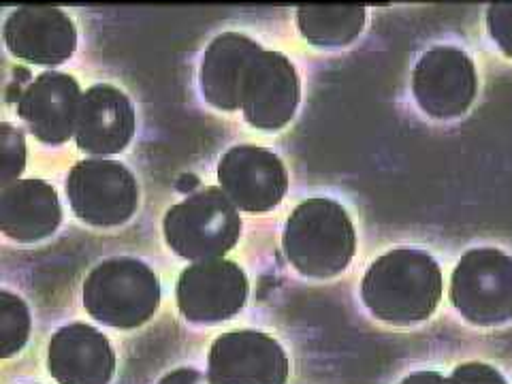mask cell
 I'll return each instance as SVG.
<instances>
[{
	"label": "cell",
	"mask_w": 512,
	"mask_h": 384,
	"mask_svg": "<svg viewBox=\"0 0 512 384\" xmlns=\"http://www.w3.org/2000/svg\"><path fill=\"white\" fill-rule=\"evenodd\" d=\"M361 297L367 310L391 325L419 323L434 314L440 303V267L423 250H391L365 271Z\"/></svg>",
	"instance_id": "1"
},
{
	"label": "cell",
	"mask_w": 512,
	"mask_h": 384,
	"mask_svg": "<svg viewBox=\"0 0 512 384\" xmlns=\"http://www.w3.org/2000/svg\"><path fill=\"white\" fill-rule=\"evenodd\" d=\"M282 244L299 274L325 280L348 267L357 237L340 203L316 197L295 207L286 222Z\"/></svg>",
	"instance_id": "2"
},
{
	"label": "cell",
	"mask_w": 512,
	"mask_h": 384,
	"mask_svg": "<svg viewBox=\"0 0 512 384\" xmlns=\"http://www.w3.org/2000/svg\"><path fill=\"white\" fill-rule=\"evenodd\" d=\"M84 306L92 318L116 329H135L160 306L154 271L137 259H109L96 265L84 282Z\"/></svg>",
	"instance_id": "3"
},
{
	"label": "cell",
	"mask_w": 512,
	"mask_h": 384,
	"mask_svg": "<svg viewBox=\"0 0 512 384\" xmlns=\"http://www.w3.org/2000/svg\"><path fill=\"white\" fill-rule=\"evenodd\" d=\"M163 231L175 254L199 263L222 259L237 244L242 220L224 190L210 186L173 205L163 220Z\"/></svg>",
	"instance_id": "4"
},
{
	"label": "cell",
	"mask_w": 512,
	"mask_h": 384,
	"mask_svg": "<svg viewBox=\"0 0 512 384\" xmlns=\"http://www.w3.org/2000/svg\"><path fill=\"white\" fill-rule=\"evenodd\" d=\"M457 312L480 327L512 318V259L495 248H476L461 256L451 280Z\"/></svg>",
	"instance_id": "5"
},
{
	"label": "cell",
	"mask_w": 512,
	"mask_h": 384,
	"mask_svg": "<svg viewBox=\"0 0 512 384\" xmlns=\"http://www.w3.org/2000/svg\"><path fill=\"white\" fill-rule=\"evenodd\" d=\"M67 195L77 218L92 227H120L139 203L135 175L114 160L77 163L69 173Z\"/></svg>",
	"instance_id": "6"
},
{
	"label": "cell",
	"mask_w": 512,
	"mask_h": 384,
	"mask_svg": "<svg viewBox=\"0 0 512 384\" xmlns=\"http://www.w3.org/2000/svg\"><path fill=\"white\" fill-rule=\"evenodd\" d=\"M412 92L427 116L438 120L457 118L468 111L474 101V62L457 47H434L416 62Z\"/></svg>",
	"instance_id": "7"
},
{
	"label": "cell",
	"mask_w": 512,
	"mask_h": 384,
	"mask_svg": "<svg viewBox=\"0 0 512 384\" xmlns=\"http://www.w3.org/2000/svg\"><path fill=\"white\" fill-rule=\"evenodd\" d=\"M207 376L214 384H286L288 359L261 331H229L212 344Z\"/></svg>",
	"instance_id": "8"
},
{
	"label": "cell",
	"mask_w": 512,
	"mask_h": 384,
	"mask_svg": "<svg viewBox=\"0 0 512 384\" xmlns=\"http://www.w3.org/2000/svg\"><path fill=\"white\" fill-rule=\"evenodd\" d=\"M299 105V77L293 62L280 52H259L242 84V111L261 131H280Z\"/></svg>",
	"instance_id": "9"
},
{
	"label": "cell",
	"mask_w": 512,
	"mask_h": 384,
	"mask_svg": "<svg viewBox=\"0 0 512 384\" xmlns=\"http://www.w3.org/2000/svg\"><path fill=\"white\" fill-rule=\"evenodd\" d=\"M248 299L244 269L233 261H199L182 271L178 308L192 323H220L235 316Z\"/></svg>",
	"instance_id": "10"
},
{
	"label": "cell",
	"mask_w": 512,
	"mask_h": 384,
	"mask_svg": "<svg viewBox=\"0 0 512 384\" xmlns=\"http://www.w3.org/2000/svg\"><path fill=\"white\" fill-rule=\"evenodd\" d=\"M218 180L237 210L263 214L284 199L288 175L282 160L256 146L231 148L220 158Z\"/></svg>",
	"instance_id": "11"
},
{
	"label": "cell",
	"mask_w": 512,
	"mask_h": 384,
	"mask_svg": "<svg viewBox=\"0 0 512 384\" xmlns=\"http://www.w3.org/2000/svg\"><path fill=\"white\" fill-rule=\"evenodd\" d=\"M82 96L71 75L47 71L20 94L18 116L39 141L60 146L75 133Z\"/></svg>",
	"instance_id": "12"
},
{
	"label": "cell",
	"mask_w": 512,
	"mask_h": 384,
	"mask_svg": "<svg viewBox=\"0 0 512 384\" xmlns=\"http://www.w3.org/2000/svg\"><path fill=\"white\" fill-rule=\"evenodd\" d=\"M7 50L35 64L69 60L77 45V30L67 13L56 7H20L5 20Z\"/></svg>",
	"instance_id": "13"
},
{
	"label": "cell",
	"mask_w": 512,
	"mask_h": 384,
	"mask_svg": "<svg viewBox=\"0 0 512 384\" xmlns=\"http://www.w3.org/2000/svg\"><path fill=\"white\" fill-rule=\"evenodd\" d=\"M135 135V109L128 96L109 84L92 86L79 103L75 141L88 154H118Z\"/></svg>",
	"instance_id": "14"
},
{
	"label": "cell",
	"mask_w": 512,
	"mask_h": 384,
	"mask_svg": "<svg viewBox=\"0 0 512 384\" xmlns=\"http://www.w3.org/2000/svg\"><path fill=\"white\" fill-rule=\"evenodd\" d=\"M47 370L58 384H109L116 370V355L99 329L73 323L52 338Z\"/></svg>",
	"instance_id": "15"
},
{
	"label": "cell",
	"mask_w": 512,
	"mask_h": 384,
	"mask_svg": "<svg viewBox=\"0 0 512 384\" xmlns=\"http://www.w3.org/2000/svg\"><path fill=\"white\" fill-rule=\"evenodd\" d=\"M263 52L261 43L224 32L205 50L201 62V92L205 101L220 111L242 109V84L254 56Z\"/></svg>",
	"instance_id": "16"
},
{
	"label": "cell",
	"mask_w": 512,
	"mask_h": 384,
	"mask_svg": "<svg viewBox=\"0 0 512 384\" xmlns=\"http://www.w3.org/2000/svg\"><path fill=\"white\" fill-rule=\"evenodd\" d=\"M62 220L56 190L43 180H20L0 195V229L15 242L32 244L50 237Z\"/></svg>",
	"instance_id": "17"
},
{
	"label": "cell",
	"mask_w": 512,
	"mask_h": 384,
	"mask_svg": "<svg viewBox=\"0 0 512 384\" xmlns=\"http://www.w3.org/2000/svg\"><path fill=\"white\" fill-rule=\"evenodd\" d=\"M299 32L318 47H344L355 41L365 24L359 5H310L297 11Z\"/></svg>",
	"instance_id": "18"
},
{
	"label": "cell",
	"mask_w": 512,
	"mask_h": 384,
	"mask_svg": "<svg viewBox=\"0 0 512 384\" xmlns=\"http://www.w3.org/2000/svg\"><path fill=\"white\" fill-rule=\"evenodd\" d=\"M30 333V312L26 303L7 291L0 293V355L5 359L20 352Z\"/></svg>",
	"instance_id": "19"
},
{
	"label": "cell",
	"mask_w": 512,
	"mask_h": 384,
	"mask_svg": "<svg viewBox=\"0 0 512 384\" xmlns=\"http://www.w3.org/2000/svg\"><path fill=\"white\" fill-rule=\"evenodd\" d=\"M26 167L24 135L9 122L0 124V184L3 188L18 182Z\"/></svg>",
	"instance_id": "20"
},
{
	"label": "cell",
	"mask_w": 512,
	"mask_h": 384,
	"mask_svg": "<svg viewBox=\"0 0 512 384\" xmlns=\"http://www.w3.org/2000/svg\"><path fill=\"white\" fill-rule=\"evenodd\" d=\"M487 26L500 50L512 58V3H495L487 11Z\"/></svg>",
	"instance_id": "21"
},
{
	"label": "cell",
	"mask_w": 512,
	"mask_h": 384,
	"mask_svg": "<svg viewBox=\"0 0 512 384\" xmlns=\"http://www.w3.org/2000/svg\"><path fill=\"white\" fill-rule=\"evenodd\" d=\"M455 384H506L504 376L485 363H463L453 372Z\"/></svg>",
	"instance_id": "22"
},
{
	"label": "cell",
	"mask_w": 512,
	"mask_h": 384,
	"mask_svg": "<svg viewBox=\"0 0 512 384\" xmlns=\"http://www.w3.org/2000/svg\"><path fill=\"white\" fill-rule=\"evenodd\" d=\"M158 384H214L210 376H205L197 370H188V367H182V370H175L167 374Z\"/></svg>",
	"instance_id": "23"
},
{
	"label": "cell",
	"mask_w": 512,
	"mask_h": 384,
	"mask_svg": "<svg viewBox=\"0 0 512 384\" xmlns=\"http://www.w3.org/2000/svg\"><path fill=\"white\" fill-rule=\"evenodd\" d=\"M399 384H455L451 378H444L438 372H416L404 378Z\"/></svg>",
	"instance_id": "24"
},
{
	"label": "cell",
	"mask_w": 512,
	"mask_h": 384,
	"mask_svg": "<svg viewBox=\"0 0 512 384\" xmlns=\"http://www.w3.org/2000/svg\"><path fill=\"white\" fill-rule=\"evenodd\" d=\"M182 180H184V182H180V184H178V188H182V190L186 188V184H188V188H195V186L199 184V180L195 178V175H184Z\"/></svg>",
	"instance_id": "25"
}]
</instances>
